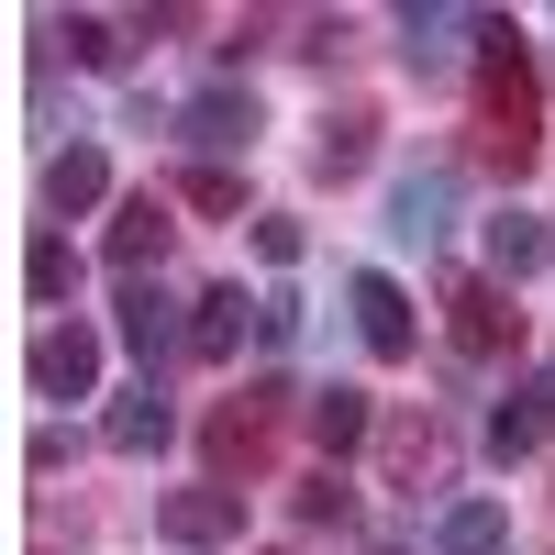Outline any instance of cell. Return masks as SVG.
<instances>
[{"label":"cell","instance_id":"cell-1","mask_svg":"<svg viewBox=\"0 0 555 555\" xmlns=\"http://www.w3.org/2000/svg\"><path fill=\"white\" fill-rule=\"evenodd\" d=\"M478 133H489V156H500V167H522V156L544 145L533 56H522V34H512V23H489V34H478Z\"/></svg>","mask_w":555,"mask_h":555},{"label":"cell","instance_id":"cell-2","mask_svg":"<svg viewBox=\"0 0 555 555\" xmlns=\"http://www.w3.org/2000/svg\"><path fill=\"white\" fill-rule=\"evenodd\" d=\"M345 311H356V334H366L378 366H411V356H423V322H411V300H400L389 267H356V278H345Z\"/></svg>","mask_w":555,"mask_h":555},{"label":"cell","instance_id":"cell-3","mask_svg":"<svg viewBox=\"0 0 555 555\" xmlns=\"http://www.w3.org/2000/svg\"><path fill=\"white\" fill-rule=\"evenodd\" d=\"M23 378L44 400H89V389H101V334H89V322H44L34 356H23Z\"/></svg>","mask_w":555,"mask_h":555},{"label":"cell","instance_id":"cell-4","mask_svg":"<svg viewBox=\"0 0 555 555\" xmlns=\"http://www.w3.org/2000/svg\"><path fill=\"white\" fill-rule=\"evenodd\" d=\"M444 334L467 356H500V345H522V311H512L500 278H455V289H444Z\"/></svg>","mask_w":555,"mask_h":555},{"label":"cell","instance_id":"cell-5","mask_svg":"<svg viewBox=\"0 0 555 555\" xmlns=\"http://www.w3.org/2000/svg\"><path fill=\"white\" fill-rule=\"evenodd\" d=\"M178 133H190L201 156H245L256 133H267V112H256V89L222 78V89H201V101H178Z\"/></svg>","mask_w":555,"mask_h":555},{"label":"cell","instance_id":"cell-6","mask_svg":"<svg viewBox=\"0 0 555 555\" xmlns=\"http://www.w3.org/2000/svg\"><path fill=\"white\" fill-rule=\"evenodd\" d=\"M156 533H167V544H234V533H245V489H234V478L167 489V500H156Z\"/></svg>","mask_w":555,"mask_h":555},{"label":"cell","instance_id":"cell-7","mask_svg":"<svg viewBox=\"0 0 555 555\" xmlns=\"http://www.w3.org/2000/svg\"><path fill=\"white\" fill-rule=\"evenodd\" d=\"M544 434H555V378L533 366V378H512V400L489 411V455H500V467H522V455H544Z\"/></svg>","mask_w":555,"mask_h":555},{"label":"cell","instance_id":"cell-8","mask_svg":"<svg viewBox=\"0 0 555 555\" xmlns=\"http://www.w3.org/2000/svg\"><path fill=\"white\" fill-rule=\"evenodd\" d=\"M444 222H455V167H411L400 190H389V234L400 245H434Z\"/></svg>","mask_w":555,"mask_h":555},{"label":"cell","instance_id":"cell-9","mask_svg":"<svg viewBox=\"0 0 555 555\" xmlns=\"http://www.w3.org/2000/svg\"><path fill=\"white\" fill-rule=\"evenodd\" d=\"M555 267V234H544V211H489V278L500 289H522V278Z\"/></svg>","mask_w":555,"mask_h":555},{"label":"cell","instance_id":"cell-10","mask_svg":"<svg viewBox=\"0 0 555 555\" xmlns=\"http://www.w3.org/2000/svg\"><path fill=\"white\" fill-rule=\"evenodd\" d=\"M167 234H178V211H167V201L145 190V201H122V211H112V234H101V256H112L122 278H145V267L167 256Z\"/></svg>","mask_w":555,"mask_h":555},{"label":"cell","instance_id":"cell-11","mask_svg":"<svg viewBox=\"0 0 555 555\" xmlns=\"http://www.w3.org/2000/svg\"><path fill=\"white\" fill-rule=\"evenodd\" d=\"M122 345L145 356V366H167L178 345H190V322H178V300H167V289H145V278H122Z\"/></svg>","mask_w":555,"mask_h":555},{"label":"cell","instance_id":"cell-12","mask_svg":"<svg viewBox=\"0 0 555 555\" xmlns=\"http://www.w3.org/2000/svg\"><path fill=\"white\" fill-rule=\"evenodd\" d=\"M267 423H278V389L222 400V411H211V467H222V478H234V467H256V455H267Z\"/></svg>","mask_w":555,"mask_h":555},{"label":"cell","instance_id":"cell-13","mask_svg":"<svg viewBox=\"0 0 555 555\" xmlns=\"http://www.w3.org/2000/svg\"><path fill=\"white\" fill-rule=\"evenodd\" d=\"M112 201V167H101V145H56V156H44V211H101Z\"/></svg>","mask_w":555,"mask_h":555},{"label":"cell","instance_id":"cell-14","mask_svg":"<svg viewBox=\"0 0 555 555\" xmlns=\"http://www.w3.org/2000/svg\"><path fill=\"white\" fill-rule=\"evenodd\" d=\"M455 34H489V23H478V12H400L411 78H455Z\"/></svg>","mask_w":555,"mask_h":555},{"label":"cell","instance_id":"cell-15","mask_svg":"<svg viewBox=\"0 0 555 555\" xmlns=\"http://www.w3.org/2000/svg\"><path fill=\"white\" fill-rule=\"evenodd\" d=\"M167 434H178V411H167V389H156V378H145V389H122V400H112V423H101V444H112V455H156Z\"/></svg>","mask_w":555,"mask_h":555},{"label":"cell","instance_id":"cell-16","mask_svg":"<svg viewBox=\"0 0 555 555\" xmlns=\"http://www.w3.org/2000/svg\"><path fill=\"white\" fill-rule=\"evenodd\" d=\"M366 156H378V112H366V101L322 112V133H311V167H322V178H356Z\"/></svg>","mask_w":555,"mask_h":555},{"label":"cell","instance_id":"cell-17","mask_svg":"<svg viewBox=\"0 0 555 555\" xmlns=\"http://www.w3.org/2000/svg\"><path fill=\"white\" fill-rule=\"evenodd\" d=\"M366 434H378V400H366V389H345V378L311 389V444H322V455H356Z\"/></svg>","mask_w":555,"mask_h":555},{"label":"cell","instance_id":"cell-18","mask_svg":"<svg viewBox=\"0 0 555 555\" xmlns=\"http://www.w3.org/2000/svg\"><path fill=\"white\" fill-rule=\"evenodd\" d=\"M256 311H267V300H245V289H201V300H190V356L222 366V356L245 345V322H256Z\"/></svg>","mask_w":555,"mask_h":555},{"label":"cell","instance_id":"cell-19","mask_svg":"<svg viewBox=\"0 0 555 555\" xmlns=\"http://www.w3.org/2000/svg\"><path fill=\"white\" fill-rule=\"evenodd\" d=\"M500 544H512V512H500V500H455L434 522V555H500Z\"/></svg>","mask_w":555,"mask_h":555},{"label":"cell","instance_id":"cell-20","mask_svg":"<svg viewBox=\"0 0 555 555\" xmlns=\"http://www.w3.org/2000/svg\"><path fill=\"white\" fill-rule=\"evenodd\" d=\"M23 289H34V300H78V245H67V234H44V245L23 256Z\"/></svg>","mask_w":555,"mask_h":555},{"label":"cell","instance_id":"cell-21","mask_svg":"<svg viewBox=\"0 0 555 555\" xmlns=\"http://www.w3.org/2000/svg\"><path fill=\"white\" fill-rule=\"evenodd\" d=\"M300 522H311V533H334V522H356V489H345L334 467H322V478H300Z\"/></svg>","mask_w":555,"mask_h":555},{"label":"cell","instance_id":"cell-22","mask_svg":"<svg viewBox=\"0 0 555 555\" xmlns=\"http://www.w3.org/2000/svg\"><path fill=\"white\" fill-rule=\"evenodd\" d=\"M178 201H190V211H245V178H234V167H190V178H178Z\"/></svg>","mask_w":555,"mask_h":555},{"label":"cell","instance_id":"cell-23","mask_svg":"<svg viewBox=\"0 0 555 555\" xmlns=\"http://www.w3.org/2000/svg\"><path fill=\"white\" fill-rule=\"evenodd\" d=\"M56 44H67L78 67H112V56H122V44H112V23H101V12H67V23H56Z\"/></svg>","mask_w":555,"mask_h":555},{"label":"cell","instance_id":"cell-24","mask_svg":"<svg viewBox=\"0 0 555 555\" xmlns=\"http://www.w3.org/2000/svg\"><path fill=\"white\" fill-rule=\"evenodd\" d=\"M23 467H34V478H56V467H78V434H56V423H44V434L23 444Z\"/></svg>","mask_w":555,"mask_h":555},{"label":"cell","instance_id":"cell-25","mask_svg":"<svg viewBox=\"0 0 555 555\" xmlns=\"http://www.w3.org/2000/svg\"><path fill=\"white\" fill-rule=\"evenodd\" d=\"M256 256H267V267H300V222L267 211V222H256Z\"/></svg>","mask_w":555,"mask_h":555},{"label":"cell","instance_id":"cell-26","mask_svg":"<svg viewBox=\"0 0 555 555\" xmlns=\"http://www.w3.org/2000/svg\"><path fill=\"white\" fill-rule=\"evenodd\" d=\"M256 334H267V345H289V334H300V300H289V289H267V311H256Z\"/></svg>","mask_w":555,"mask_h":555},{"label":"cell","instance_id":"cell-27","mask_svg":"<svg viewBox=\"0 0 555 555\" xmlns=\"http://www.w3.org/2000/svg\"><path fill=\"white\" fill-rule=\"evenodd\" d=\"M389 555H400V544H389Z\"/></svg>","mask_w":555,"mask_h":555}]
</instances>
